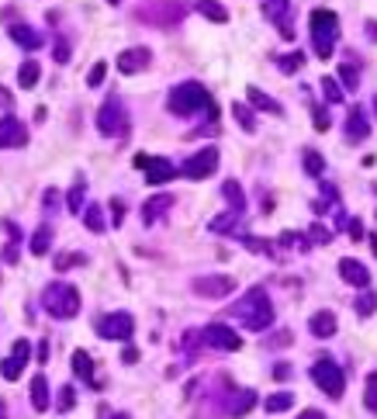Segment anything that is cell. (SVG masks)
<instances>
[{
  "instance_id": "51",
  "label": "cell",
  "mask_w": 377,
  "mask_h": 419,
  "mask_svg": "<svg viewBox=\"0 0 377 419\" xmlns=\"http://www.w3.org/2000/svg\"><path fill=\"white\" fill-rule=\"evenodd\" d=\"M349 236H353V240H360V236H363V226H356V222H353V226H349Z\"/></svg>"
},
{
  "instance_id": "45",
  "label": "cell",
  "mask_w": 377,
  "mask_h": 419,
  "mask_svg": "<svg viewBox=\"0 0 377 419\" xmlns=\"http://www.w3.org/2000/svg\"><path fill=\"white\" fill-rule=\"evenodd\" d=\"M56 59H59V63H66V59H70V46H66L63 39H56Z\"/></svg>"
},
{
  "instance_id": "17",
  "label": "cell",
  "mask_w": 377,
  "mask_h": 419,
  "mask_svg": "<svg viewBox=\"0 0 377 419\" xmlns=\"http://www.w3.org/2000/svg\"><path fill=\"white\" fill-rule=\"evenodd\" d=\"M173 208V194H156V197H149L146 204H142V222L146 226H156L166 212Z\"/></svg>"
},
{
  "instance_id": "14",
  "label": "cell",
  "mask_w": 377,
  "mask_h": 419,
  "mask_svg": "<svg viewBox=\"0 0 377 419\" xmlns=\"http://www.w3.org/2000/svg\"><path fill=\"white\" fill-rule=\"evenodd\" d=\"M201 340H204L208 347H215V350H229V353H235V350L242 347V336L232 333V329L222 326V322H211V326L201 333Z\"/></svg>"
},
{
  "instance_id": "43",
  "label": "cell",
  "mask_w": 377,
  "mask_h": 419,
  "mask_svg": "<svg viewBox=\"0 0 377 419\" xmlns=\"http://www.w3.org/2000/svg\"><path fill=\"white\" fill-rule=\"evenodd\" d=\"M311 240H315V243H332V233L322 229V226H311Z\"/></svg>"
},
{
  "instance_id": "34",
  "label": "cell",
  "mask_w": 377,
  "mask_h": 419,
  "mask_svg": "<svg viewBox=\"0 0 377 419\" xmlns=\"http://www.w3.org/2000/svg\"><path fill=\"white\" fill-rule=\"evenodd\" d=\"M301 163H304V170H308L311 177H322V170H325V159H322V153H315V149H304Z\"/></svg>"
},
{
  "instance_id": "30",
  "label": "cell",
  "mask_w": 377,
  "mask_h": 419,
  "mask_svg": "<svg viewBox=\"0 0 377 419\" xmlns=\"http://www.w3.org/2000/svg\"><path fill=\"white\" fill-rule=\"evenodd\" d=\"M49 246H52V226H42V229L32 236L28 250H32L35 257H46V253H49Z\"/></svg>"
},
{
  "instance_id": "39",
  "label": "cell",
  "mask_w": 377,
  "mask_h": 419,
  "mask_svg": "<svg viewBox=\"0 0 377 419\" xmlns=\"http://www.w3.org/2000/svg\"><path fill=\"white\" fill-rule=\"evenodd\" d=\"M339 77L346 80V87L353 90V87H360V70L353 66V63H346V66H339Z\"/></svg>"
},
{
  "instance_id": "8",
  "label": "cell",
  "mask_w": 377,
  "mask_h": 419,
  "mask_svg": "<svg viewBox=\"0 0 377 419\" xmlns=\"http://www.w3.org/2000/svg\"><path fill=\"white\" fill-rule=\"evenodd\" d=\"M135 333V319L128 312H108L97 319V336L104 340H132Z\"/></svg>"
},
{
  "instance_id": "12",
  "label": "cell",
  "mask_w": 377,
  "mask_h": 419,
  "mask_svg": "<svg viewBox=\"0 0 377 419\" xmlns=\"http://www.w3.org/2000/svg\"><path fill=\"white\" fill-rule=\"evenodd\" d=\"M28 146V125L18 121L14 115L0 118V149H21Z\"/></svg>"
},
{
  "instance_id": "54",
  "label": "cell",
  "mask_w": 377,
  "mask_h": 419,
  "mask_svg": "<svg viewBox=\"0 0 377 419\" xmlns=\"http://www.w3.org/2000/svg\"><path fill=\"white\" fill-rule=\"evenodd\" d=\"M108 4H122V0H108Z\"/></svg>"
},
{
  "instance_id": "29",
  "label": "cell",
  "mask_w": 377,
  "mask_h": 419,
  "mask_svg": "<svg viewBox=\"0 0 377 419\" xmlns=\"http://www.w3.org/2000/svg\"><path fill=\"white\" fill-rule=\"evenodd\" d=\"M39 73H42L39 63H35V59H25V63L18 66V84H21L25 90H32V87L39 84Z\"/></svg>"
},
{
  "instance_id": "5",
  "label": "cell",
  "mask_w": 377,
  "mask_h": 419,
  "mask_svg": "<svg viewBox=\"0 0 377 419\" xmlns=\"http://www.w3.org/2000/svg\"><path fill=\"white\" fill-rule=\"evenodd\" d=\"M311 381L329 395V398H342V388H346V374H342V367L332 360V357H318L315 364H311Z\"/></svg>"
},
{
  "instance_id": "31",
  "label": "cell",
  "mask_w": 377,
  "mask_h": 419,
  "mask_svg": "<svg viewBox=\"0 0 377 419\" xmlns=\"http://www.w3.org/2000/svg\"><path fill=\"white\" fill-rule=\"evenodd\" d=\"M301 66H304V52H287V56H277V70H280V73H287V77H291V73H298Z\"/></svg>"
},
{
  "instance_id": "40",
  "label": "cell",
  "mask_w": 377,
  "mask_h": 419,
  "mask_svg": "<svg viewBox=\"0 0 377 419\" xmlns=\"http://www.w3.org/2000/svg\"><path fill=\"white\" fill-rule=\"evenodd\" d=\"M104 73H108V63H94L90 73H87V84H90V87H101V84H104Z\"/></svg>"
},
{
  "instance_id": "44",
  "label": "cell",
  "mask_w": 377,
  "mask_h": 419,
  "mask_svg": "<svg viewBox=\"0 0 377 419\" xmlns=\"http://www.w3.org/2000/svg\"><path fill=\"white\" fill-rule=\"evenodd\" d=\"M315 128H318V132L329 128V115H325V108H315Z\"/></svg>"
},
{
  "instance_id": "33",
  "label": "cell",
  "mask_w": 377,
  "mask_h": 419,
  "mask_svg": "<svg viewBox=\"0 0 377 419\" xmlns=\"http://www.w3.org/2000/svg\"><path fill=\"white\" fill-rule=\"evenodd\" d=\"M232 118L239 121L242 132H256V118H253V111L246 104H232Z\"/></svg>"
},
{
  "instance_id": "7",
  "label": "cell",
  "mask_w": 377,
  "mask_h": 419,
  "mask_svg": "<svg viewBox=\"0 0 377 419\" xmlns=\"http://www.w3.org/2000/svg\"><path fill=\"white\" fill-rule=\"evenodd\" d=\"M215 170H218V149H215V146H204V149L194 153L177 173H184L187 180H208Z\"/></svg>"
},
{
  "instance_id": "3",
  "label": "cell",
  "mask_w": 377,
  "mask_h": 419,
  "mask_svg": "<svg viewBox=\"0 0 377 419\" xmlns=\"http://www.w3.org/2000/svg\"><path fill=\"white\" fill-rule=\"evenodd\" d=\"M308 28H311V49L318 59H332V49L339 42V18L329 8H315L308 14Z\"/></svg>"
},
{
  "instance_id": "16",
  "label": "cell",
  "mask_w": 377,
  "mask_h": 419,
  "mask_svg": "<svg viewBox=\"0 0 377 419\" xmlns=\"http://www.w3.org/2000/svg\"><path fill=\"white\" fill-rule=\"evenodd\" d=\"M339 277H342L346 284H353V288H370V271H367L360 260H353V257L339 260Z\"/></svg>"
},
{
  "instance_id": "37",
  "label": "cell",
  "mask_w": 377,
  "mask_h": 419,
  "mask_svg": "<svg viewBox=\"0 0 377 419\" xmlns=\"http://www.w3.org/2000/svg\"><path fill=\"white\" fill-rule=\"evenodd\" d=\"M322 94H325L329 104H339V101H342V87H339V80H336V77H325V80H322Z\"/></svg>"
},
{
  "instance_id": "24",
  "label": "cell",
  "mask_w": 377,
  "mask_h": 419,
  "mask_svg": "<svg viewBox=\"0 0 377 419\" xmlns=\"http://www.w3.org/2000/svg\"><path fill=\"white\" fill-rule=\"evenodd\" d=\"M242 212H229V215H218V219H211V233H225V236H242Z\"/></svg>"
},
{
  "instance_id": "6",
  "label": "cell",
  "mask_w": 377,
  "mask_h": 419,
  "mask_svg": "<svg viewBox=\"0 0 377 419\" xmlns=\"http://www.w3.org/2000/svg\"><path fill=\"white\" fill-rule=\"evenodd\" d=\"M97 128H101V135H108V139L125 135L128 118H125V104H122L118 97H108V101L101 104V111H97Z\"/></svg>"
},
{
  "instance_id": "38",
  "label": "cell",
  "mask_w": 377,
  "mask_h": 419,
  "mask_svg": "<svg viewBox=\"0 0 377 419\" xmlns=\"http://www.w3.org/2000/svg\"><path fill=\"white\" fill-rule=\"evenodd\" d=\"M374 388H377V378H374V374H367V388H363V405H367L370 412L377 409V391H374Z\"/></svg>"
},
{
  "instance_id": "13",
  "label": "cell",
  "mask_w": 377,
  "mask_h": 419,
  "mask_svg": "<svg viewBox=\"0 0 377 419\" xmlns=\"http://www.w3.org/2000/svg\"><path fill=\"white\" fill-rule=\"evenodd\" d=\"M235 291V277H218V274H204V277H194V295H204V298H225Z\"/></svg>"
},
{
  "instance_id": "15",
  "label": "cell",
  "mask_w": 377,
  "mask_h": 419,
  "mask_svg": "<svg viewBox=\"0 0 377 419\" xmlns=\"http://www.w3.org/2000/svg\"><path fill=\"white\" fill-rule=\"evenodd\" d=\"M118 70L125 73V77H135V73H142V70H149V63H153V52L146 49V46H139V49H125L118 59Z\"/></svg>"
},
{
  "instance_id": "19",
  "label": "cell",
  "mask_w": 377,
  "mask_h": 419,
  "mask_svg": "<svg viewBox=\"0 0 377 419\" xmlns=\"http://www.w3.org/2000/svg\"><path fill=\"white\" fill-rule=\"evenodd\" d=\"M367 135H370V118L363 115V108H353L349 118H346V139H349V142H360V139H367Z\"/></svg>"
},
{
  "instance_id": "10",
  "label": "cell",
  "mask_w": 377,
  "mask_h": 419,
  "mask_svg": "<svg viewBox=\"0 0 377 419\" xmlns=\"http://www.w3.org/2000/svg\"><path fill=\"white\" fill-rule=\"evenodd\" d=\"M28 360H32V343H28V340H14V347H11L8 360L0 364V374H4L8 381H18V378H21V371L28 367Z\"/></svg>"
},
{
  "instance_id": "28",
  "label": "cell",
  "mask_w": 377,
  "mask_h": 419,
  "mask_svg": "<svg viewBox=\"0 0 377 419\" xmlns=\"http://www.w3.org/2000/svg\"><path fill=\"white\" fill-rule=\"evenodd\" d=\"M222 194H225V201L232 204V212H242V208H246V194H242L239 180H225V184H222Z\"/></svg>"
},
{
  "instance_id": "1",
  "label": "cell",
  "mask_w": 377,
  "mask_h": 419,
  "mask_svg": "<svg viewBox=\"0 0 377 419\" xmlns=\"http://www.w3.org/2000/svg\"><path fill=\"white\" fill-rule=\"evenodd\" d=\"M166 108H170V115H177V118H194L197 111H208L211 121L218 118V108L211 104V94L204 90V84H194V80L177 84V87L170 90V97H166Z\"/></svg>"
},
{
  "instance_id": "49",
  "label": "cell",
  "mask_w": 377,
  "mask_h": 419,
  "mask_svg": "<svg viewBox=\"0 0 377 419\" xmlns=\"http://www.w3.org/2000/svg\"><path fill=\"white\" fill-rule=\"evenodd\" d=\"M49 360V343H39V364Z\"/></svg>"
},
{
  "instance_id": "36",
  "label": "cell",
  "mask_w": 377,
  "mask_h": 419,
  "mask_svg": "<svg viewBox=\"0 0 377 419\" xmlns=\"http://www.w3.org/2000/svg\"><path fill=\"white\" fill-rule=\"evenodd\" d=\"M80 215H84V222H87V229H90V233H104V226H108V222H104V215H101V208H97V204H90L87 212H80Z\"/></svg>"
},
{
  "instance_id": "22",
  "label": "cell",
  "mask_w": 377,
  "mask_h": 419,
  "mask_svg": "<svg viewBox=\"0 0 377 419\" xmlns=\"http://www.w3.org/2000/svg\"><path fill=\"white\" fill-rule=\"evenodd\" d=\"M246 101H249V108H256V111H267V115H280L284 108H280V101H273L270 94H263L260 87H246Z\"/></svg>"
},
{
  "instance_id": "53",
  "label": "cell",
  "mask_w": 377,
  "mask_h": 419,
  "mask_svg": "<svg viewBox=\"0 0 377 419\" xmlns=\"http://www.w3.org/2000/svg\"><path fill=\"white\" fill-rule=\"evenodd\" d=\"M111 419H132V416H128V412H115Z\"/></svg>"
},
{
  "instance_id": "47",
  "label": "cell",
  "mask_w": 377,
  "mask_h": 419,
  "mask_svg": "<svg viewBox=\"0 0 377 419\" xmlns=\"http://www.w3.org/2000/svg\"><path fill=\"white\" fill-rule=\"evenodd\" d=\"M122 360H125V364H135V360H139V350H135V347H125Z\"/></svg>"
},
{
  "instance_id": "41",
  "label": "cell",
  "mask_w": 377,
  "mask_h": 419,
  "mask_svg": "<svg viewBox=\"0 0 377 419\" xmlns=\"http://www.w3.org/2000/svg\"><path fill=\"white\" fill-rule=\"evenodd\" d=\"M356 312H360V315H370V312H374V295H370L367 288H363V298H356Z\"/></svg>"
},
{
  "instance_id": "2",
  "label": "cell",
  "mask_w": 377,
  "mask_h": 419,
  "mask_svg": "<svg viewBox=\"0 0 377 419\" xmlns=\"http://www.w3.org/2000/svg\"><path fill=\"white\" fill-rule=\"evenodd\" d=\"M232 312H235L239 322H242L246 329H253V333H260V329H267V326L273 322V305H270L267 288H249V291L239 298V305H235Z\"/></svg>"
},
{
  "instance_id": "20",
  "label": "cell",
  "mask_w": 377,
  "mask_h": 419,
  "mask_svg": "<svg viewBox=\"0 0 377 419\" xmlns=\"http://www.w3.org/2000/svg\"><path fill=\"white\" fill-rule=\"evenodd\" d=\"M263 11H267V18L280 21V35L284 39H294V28H291V18H287V0H267Z\"/></svg>"
},
{
  "instance_id": "26",
  "label": "cell",
  "mask_w": 377,
  "mask_h": 419,
  "mask_svg": "<svg viewBox=\"0 0 377 419\" xmlns=\"http://www.w3.org/2000/svg\"><path fill=\"white\" fill-rule=\"evenodd\" d=\"M194 11L204 14L208 21H215V25H225L229 21V11L218 4V0H194Z\"/></svg>"
},
{
  "instance_id": "42",
  "label": "cell",
  "mask_w": 377,
  "mask_h": 419,
  "mask_svg": "<svg viewBox=\"0 0 377 419\" xmlns=\"http://www.w3.org/2000/svg\"><path fill=\"white\" fill-rule=\"evenodd\" d=\"M73 264H84V253H73V257H59V260H56V271H66V267H73Z\"/></svg>"
},
{
  "instance_id": "46",
  "label": "cell",
  "mask_w": 377,
  "mask_h": 419,
  "mask_svg": "<svg viewBox=\"0 0 377 419\" xmlns=\"http://www.w3.org/2000/svg\"><path fill=\"white\" fill-rule=\"evenodd\" d=\"M73 405V388H63V395H59V409H70Z\"/></svg>"
},
{
  "instance_id": "27",
  "label": "cell",
  "mask_w": 377,
  "mask_h": 419,
  "mask_svg": "<svg viewBox=\"0 0 377 419\" xmlns=\"http://www.w3.org/2000/svg\"><path fill=\"white\" fill-rule=\"evenodd\" d=\"M32 405H35V412H46L49 409V381L42 374L32 378Z\"/></svg>"
},
{
  "instance_id": "35",
  "label": "cell",
  "mask_w": 377,
  "mask_h": 419,
  "mask_svg": "<svg viewBox=\"0 0 377 419\" xmlns=\"http://www.w3.org/2000/svg\"><path fill=\"white\" fill-rule=\"evenodd\" d=\"M84 194H87V180H77V184L70 187V212H73V215L84 212Z\"/></svg>"
},
{
  "instance_id": "18",
  "label": "cell",
  "mask_w": 377,
  "mask_h": 419,
  "mask_svg": "<svg viewBox=\"0 0 377 419\" xmlns=\"http://www.w3.org/2000/svg\"><path fill=\"white\" fill-rule=\"evenodd\" d=\"M336 326H339V322H336V315H332L329 309H322V312H315V315L308 319V333H311L315 340H329V336L336 333Z\"/></svg>"
},
{
  "instance_id": "23",
  "label": "cell",
  "mask_w": 377,
  "mask_h": 419,
  "mask_svg": "<svg viewBox=\"0 0 377 419\" xmlns=\"http://www.w3.org/2000/svg\"><path fill=\"white\" fill-rule=\"evenodd\" d=\"M8 32H11V39H14V42H18L21 49H28V52L42 49V35H39L35 28H28V25H11Z\"/></svg>"
},
{
  "instance_id": "32",
  "label": "cell",
  "mask_w": 377,
  "mask_h": 419,
  "mask_svg": "<svg viewBox=\"0 0 377 419\" xmlns=\"http://www.w3.org/2000/svg\"><path fill=\"white\" fill-rule=\"evenodd\" d=\"M263 405H267V412H287V409L294 405V395H291V391H273Z\"/></svg>"
},
{
  "instance_id": "48",
  "label": "cell",
  "mask_w": 377,
  "mask_h": 419,
  "mask_svg": "<svg viewBox=\"0 0 377 419\" xmlns=\"http://www.w3.org/2000/svg\"><path fill=\"white\" fill-rule=\"evenodd\" d=\"M0 104H4V108H8V111H11V108H14V101H11V94H8V90H4V87H0Z\"/></svg>"
},
{
  "instance_id": "50",
  "label": "cell",
  "mask_w": 377,
  "mask_h": 419,
  "mask_svg": "<svg viewBox=\"0 0 377 419\" xmlns=\"http://www.w3.org/2000/svg\"><path fill=\"white\" fill-rule=\"evenodd\" d=\"M298 419H325V416H322L318 409H308V412H304V416H298Z\"/></svg>"
},
{
  "instance_id": "4",
  "label": "cell",
  "mask_w": 377,
  "mask_h": 419,
  "mask_svg": "<svg viewBox=\"0 0 377 419\" xmlns=\"http://www.w3.org/2000/svg\"><path fill=\"white\" fill-rule=\"evenodd\" d=\"M42 305L52 319H73L80 312V291L66 281H56L42 291Z\"/></svg>"
},
{
  "instance_id": "9",
  "label": "cell",
  "mask_w": 377,
  "mask_h": 419,
  "mask_svg": "<svg viewBox=\"0 0 377 419\" xmlns=\"http://www.w3.org/2000/svg\"><path fill=\"white\" fill-rule=\"evenodd\" d=\"M135 166L146 170V184H153V187L177 177V166H173L170 159H163V156H146V153H139V156H135Z\"/></svg>"
},
{
  "instance_id": "11",
  "label": "cell",
  "mask_w": 377,
  "mask_h": 419,
  "mask_svg": "<svg viewBox=\"0 0 377 419\" xmlns=\"http://www.w3.org/2000/svg\"><path fill=\"white\" fill-rule=\"evenodd\" d=\"M187 14V8L184 4H166V0H153V8L149 11H139V18L142 21H153V25H177L180 18Z\"/></svg>"
},
{
  "instance_id": "21",
  "label": "cell",
  "mask_w": 377,
  "mask_h": 419,
  "mask_svg": "<svg viewBox=\"0 0 377 419\" xmlns=\"http://www.w3.org/2000/svg\"><path fill=\"white\" fill-rule=\"evenodd\" d=\"M73 371H77V378H84L87 388H101V381L94 378V360H90L87 350H73Z\"/></svg>"
},
{
  "instance_id": "52",
  "label": "cell",
  "mask_w": 377,
  "mask_h": 419,
  "mask_svg": "<svg viewBox=\"0 0 377 419\" xmlns=\"http://www.w3.org/2000/svg\"><path fill=\"white\" fill-rule=\"evenodd\" d=\"M0 419H8V402L0 398Z\"/></svg>"
},
{
  "instance_id": "25",
  "label": "cell",
  "mask_w": 377,
  "mask_h": 419,
  "mask_svg": "<svg viewBox=\"0 0 377 419\" xmlns=\"http://www.w3.org/2000/svg\"><path fill=\"white\" fill-rule=\"evenodd\" d=\"M253 405H256V391H253V388H239V391H235V398L229 402V416H232V419H239V416H246Z\"/></svg>"
}]
</instances>
